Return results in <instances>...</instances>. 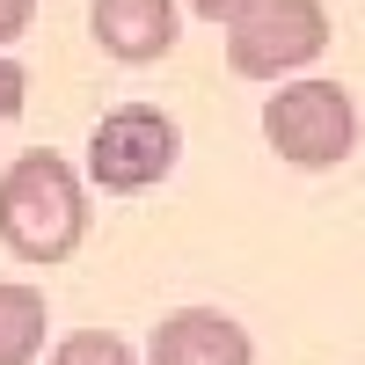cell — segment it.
I'll use <instances>...</instances> for the list:
<instances>
[{"label":"cell","instance_id":"cell-5","mask_svg":"<svg viewBox=\"0 0 365 365\" xmlns=\"http://www.w3.org/2000/svg\"><path fill=\"white\" fill-rule=\"evenodd\" d=\"M146 365H256V344L249 329L212 314V307H182L154 329V344H146Z\"/></svg>","mask_w":365,"mask_h":365},{"label":"cell","instance_id":"cell-4","mask_svg":"<svg viewBox=\"0 0 365 365\" xmlns=\"http://www.w3.org/2000/svg\"><path fill=\"white\" fill-rule=\"evenodd\" d=\"M175 154H182V132L154 103H125V110H110L103 125L88 132V175H96L103 190H117V197L161 182L175 168Z\"/></svg>","mask_w":365,"mask_h":365},{"label":"cell","instance_id":"cell-1","mask_svg":"<svg viewBox=\"0 0 365 365\" xmlns=\"http://www.w3.org/2000/svg\"><path fill=\"white\" fill-rule=\"evenodd\" d=\"M88 234V190L81 175L51 154V146H29L8 161L0 175V241L22 263H66Z\"/></svg>","mask_w":365,"mask_h":365},{"label":"cell","instance_id":"cell-6","mask_svg":"<svg viewBox=\"0 0 365 365\" xmlns=\"http://www.w3.org/2000/svg\"><path fill=\"white\" fill-rule=\"evenodd\" d=\"M175 22H182L175 0H96V8H88L96 44H103L110 58H125V66L161 58V51L175 44Z\"/></svg>","mask_w":365,"mask_h":365},{"label":"cell","instance_id":"cell-3","mask_svg":"<svg viewBox=\"0 0 365 365\" xmlns=\"http://www.w3.org/2000/svg\"><path fill=\"white\" fill-rule=\"evenodd\" d=\"M263 139H270V154L292 161V168H336L358 146L351 88H336V81H292V88H278L270 110H263Z\"/></svg>","mask_w":365,"mask_h":365},{"label":"cell","instance_id":"cell-9","mask_svg":"<svg viewBox=\"0 0 365 365\" xmlns=\"http://www.w3.org/2000/svg\"><path fill=\"white\" fill-rule=\"evenodd\" d=\"M29 103V73H22V58H0V117H22Z\"/></svg>","mask_w":365,"mask_h":365},{"label":"cell","instance_id":"cell-8","mask_svg":"<svg viewBox=\"0 0 365 365\" xmlns=\"http://www.w3.org/2000/svg\"><path fill=\"white\" fill-rule=\"evenodd\" d=\"M51 365H139V358L125 351V336H110V329H73V336L51 351Z\"/></svg>","mask_w":365,"mask_h":365},{"label":"cell","instance_id":"cell-7","mask_svg":"<svg viewBox=\"0 0 365 365\" xmlns=\"http://www.w3.org/2000/svg\"><path fill=\"white\" fill-rule=\"evenodd\" d=\"M44 329H51V307L37 285H0V365H29L44 351Z\"/></svg>","mask_w":365,"mask_h":365},{"label":"cell","instance_id":"cell-2","mask_svg":"<svg viewBox=\"0 0 365 365\" xmlns=\"http://www.w3.org/2000/svg\"><path fill=\"white\" fill-rule=\"evenodd\" d=\"M329 51V8L322 0H249L227 22V66L241 81L299 73Z\"/></svg>","mask_w":365,"mask_h":365},{"label":"cell","instance_id":"cell-10","mask_svg":"<svg viewBox=\"0 0 365 365\" xmlns=\"http://www.w3.org/2000/svg\"><path fill=\"white\" fill-rule=\"evenodd\" d=\"M29 15H37V0H0V44H15L29 29Z\"/></svg>","mask_w":365,"mask_h":365},{"label":"cell","instance_id":"cell-11","mask_svg":"<svg viewBox=\"0 0 365 365\" xmlns=\"http://www.w3.org/2000/svg\"><path fill=\"white\" fill-rule=\"evenodd\" d=\"M182 8H190V15H205V22H234L241 8H249V0H182Z\"/></svg>","mask_w":365,"mask_h":365}]
</instances>
